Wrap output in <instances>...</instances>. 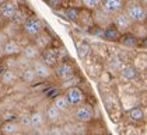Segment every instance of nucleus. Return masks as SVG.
Masks as SVG:
<instances>
[{
	"label": "nucleus",
	"mask_w": 147,
	"mask_h": 135,
	"mask_svg": "<svg viewBox=\"0 0 147 135\" xmlns=\"http://www.w3.org/2000/svg\"><path fill=\"white\" fill-rule=\"evenodd\" d=\"M17 120H18V123H20L23 130H31V112L20 114L17 117Z\"/></svg>",
	"instance_id": "cd10ccee"
},
{
	"label": "nucleus",
	"mask_w": 147,
	"mask_h": 135,
	"mask_svg": "<svg viewBox=\"0 0 147 135\" xmlns=\"http://www.w3.org/2000/svg\"><path fill=\"white\" fill-rule=\"evenodd\" d=\"M121 44L125 45V46H129V48H133V46L139 45V40L136 38L135 35H132V34H126V35H122Z\"/></svg>",
	"instance_id": "bb28decb"
},
{
	"label": "nucleus",
	"mask_w": 147,
	"mask_h": 135,
	"mask_svg": "<svg viewBox=\"0 0 147 135\" xmlns=\"http://www.w3.org/2000/svg\"><path fill=\"white\" fill-rule=\"evenodd\" d=\"M81 6L84 10H88L91 13H94L95 10L101 9L102 1L101 0H81Z\"/></svg>",
	"instance_id": "393cba45"
},
{
	"label": "nucleus",
	"mask_w": 147,
	"mask_h": 135,
	"mask_svg": "<svg viewBox=\"0 0 147 135\" xmlns=\"http://www.w3.org/2000/svg\"><path fill=\"white\" fill-rule=\"evenodd\" d=\"M52 104H53L62 114H65L69 108H71V106H70V103H69L67 97L65 96V93H60V94L55 96L53 100H52Z\"/></svg>",
	"instance_id": "412c9836"
},
{
	"label": "nucleus",
	"mask_w": 147,
	"mask_h": 135,
	"mask_svg": "<svg viewBox=\"0 0 147 135\" xmlns=\"http://www.w3.org/2000/svg\"><path fill=\"white\" fill-rule=\"evenodd\" d=\"M125 3L123 0H105V1H102V6L101 9L102 10H105L108 14H111V16H116V14H119V13H122L125 9Z\"/></svg>",
	"instance_id": "f8f14e48"
},
{
	"label": "nucleus",
	"mask_w": 147,
	"mask_h": 135,
	"mask_svg": "<svg viewBox=\"0 0 147 135\" xmlns=\"http://www.w3.org/2000/svg\"><path fill=\"white\" fill-rule=\"evenodd\" d=\"M53 41H55V38L51 35V34L48 33V31H44L42 34H39L35 40H32L31 42L41 51V52H44L45 49H48V48H51V46H53Z\"/></svg>",
	"instance_id": "9b49d317"
},
{
	"label": "nucleus",
	"mask_w": 147,
	"mask_h": 135,
	"mask_svg": "<svg viewBox=\"0 0 147 135\" xmlns=\"http://www.w3.org/2000/svg\"><path fill=\"white\" fill-rule=\"evenodd\" d=\"M0 135H1V128H0Z\"/></svg>",
	"instance_id": "c9c22d12"
},
{
	"label": "nucleus",
	"mask_w": 147,
	"mask_h": 135,
	"mask_svg": "<svg viewBox=\"0 0 147 135\" xmlns=\"http://www.w3.org/2000/svg\"><path fill=\"white\" fill-rule=\"evenodd\" d=\"M20 80L23 82L24 85H28V86H32V85H36L38 82H41L39 79L36 78L34 69L32 68H27L20 72Z\"/></svg>",
	"instance_id": "aec40b11"
},
{
	"label": "nucleus",
	"mask_w": 147,
	"mask_h": 135,
	"mask_svg": "<svg viewBox=\"0 0 147 135\" xmlns=\"http://www.w3.org/2000/svg\"><path fill=\"white\" fill-rule=\"evenodd\" d=\"M77 54H79L80 59H83V61H86L88 56H90V52H91V45L88 42H86V41H80L77 42Z\"/></svg>",
	"instance_id": "5701e85b"
},
{
	"label": "nucleus",
	"mask_w": 147,
	"mask_h": 135,
	"mask_svg": "<svg viewBox=\"0 0 147 135\" xmlns=\"http://www.w3.org/2000/svg\"><path fill=\"white\" fill-rule=\"evenodd\" d=\"M92 20H94V24L101 28V30H107L109 27H112V21H113V17L111 14H108L105 10L102 9H98L92 13Z\"/></svg>",
	"instance_id": "6e6552de"
},
{
	"label": "nucleus",
	"mask_w": 147,
	"mask_h": 135,
	"mask_svg": "<svg viewBox=\"0 0 147 135\" xmlns=\"http://www.w3.org/2000/svg\"><path fill=\"white\" fill-rule=\"evenodd\" d=\"M20 82V72L18 70H11V69H4L0 75V83L4 87H11L16 86Z\"/></svg>",
	"instance_id": "9d476101"
},
{
	"label": "nucleus",
	"mask_w": 147,
	"mask_h": 135,
	"mask_svg": "<svg viewBox=\"0 0 147 135\" xmlns=\"http://www.w3.org/2000/svg\"><path fill=\"white\" fill-rule=\"evenodd\" d=\"M81 28H84V30H92V27H94V20H92V13L88 10H84V9H81L80 10V16H79V21H77Z\"/></svg>",
	"instance_id": "6ab92c4d"
},
{
	"label": "nucleus",
	"mask_w": 147,
	"mask_h": 135,
	"mask_svg": "<svg viewBox=\"0 0 147 135\" xmlns=\"http://www.w3.org/2000/svg\"><path fill=\"white\" fill-rule=\"evenodd\" d=\"M112 25L119 31V33L122 34V35H126V34H129L130 31H132V28H133L135 24L130 21V18H129L123 11H122V13L113 16Z\"/></svg>",
	"instance_id": "0eeeda50"
},
{
	"label": "nucleus",
	"mask_w": 147,
	"mask_h": 135,
	"mask_svg": "<svg viewBox=\"0 0 147 135\" xmlns=\"http://www.w3.org/2000/svg\"><path fill=\"white\" fill-rule=\"evenodd\" d=\"M41 54H42V52H41L32 42H30L28 45H25L23 48V51H21V56H23L24 59L30 61L31 63L35 62V61H38V59L41 58Z\"/></svg>",
	"instance_id": "a211bd4d"
},
{
	"label": "nucleus",
	"mask_w": 147,
	"mask_h": 135,
	"mask_svg": "<svg viewBox=\"0 0 147 135\" xmlns=\"http://www.w3.org/2000/svg\"><path fill=\"white\" fill-rule=\"evenodd\" d=\"M129 115H130V118H133L136 121H140V120H143V111H142V108H133V110H130L129 111Z\"/></svg>",
	"instance_id": "c85d7f7f"
},
{
	"label": "nucleus",
	"mask_w": 147,
	"mask_h": 135,
	"mask_svg": "<svg viewBox=\"0 0 147 135\" xmlns=\"http://www.w3.org/2000/svg\"><path fill=\"white\" fill-rule=\"evenodd\" d=\"M140 45H142L143 48H147V38H144V40H143V41L140 42Z\"/></svg>",
	"instance_id": "473e14b6"
},
{
	"label": "nucleus",
	"mask_w": 147,
	"mask_h": 135,
	"mask_svg": "<svg viewBox=\"0 0 147 135\" xmlns=\"http://www.w3.org/2000/svg\"><path fill=\"white\" fill-rule=\"evenodd\" d=\"M81 76L79 75H74L73 78L67 79V80H63V82H60V87L63 91H66L69 89H73V87H79L80 85H81Z\"/></svg>",
	"instance_id": "4be33fe9"
},
{
	"label": "nucleus",
	"mask_w": 147,
	"mask_h": 135,
	"mask_svg": "<svg viewBox=\"0 0 147 135\" xmlns=\"http://www.w3.org/2000/svg\"><path fill=\"white\" fill-rule=\"evenodd\" d=\"M44 114H45L46 123L52 124V125H60L59 123H60V120H62L63 114L59 111L52 103H51V104H48V107L44 110Z\"/></svg>",
	"instance_id": "2eb2a0df"
},
{
	"label": "nucleus",
	"mask_w": 147,
	"mask_h": 135,
	"mask_svg": "<svg viewBox=\"0 0 147 135\" xmlns=\"http://www.w3.org/2000/svg\"><path fill=\"white\" fill-rule=\"evenodd\" d=\"M31 68L34 69L35 75H36V78L39 79L41 82H44V80H48V79H51L55 73H53V69L51 66H48V65H45L41 59H38V61H35V62H32V65H31Z\"/></svg>",
	"instance_id": "1a4fd4ad"
},
{
	"label": "nucleus",
	"mask_w": 147,
	"mask_h": 135,
	"mask_svg": "<svg viewBox=\"0 0 147 135\" xmlns=\"http://www.w3.org/2000/svg\"><path fill=\"white\" fill-rule=\"evenodd\" d=\"M7 41H9V37L4 34L3 28H0V46H3V45L7 42Z\"/></svg>",
	"instance_id": "2f4dec72"
},
{
	"label": "nucleus",
	"mask_w": 147,
	"mask_h": 135,
	"mask_svg": "<svg viewBox=\"0 0 147 135\" xmlns=\"http://www.w3.org/2000/svg\"><path fill=\"white\" fill-rule=\"evenodd\" d=\"M53 73L60 82L63 80H67V79L73 78L76 73V65L73 61H63V62H59L56 66L53 68Z\"/></svg>",
	"instance_id": "20e7f679"
},
{
	"label": "nucleus",
	"mask_w": 147,
	"mask_h": 135,
	"mask_svg": "<svg viewBox=\"0 0 147 135\" xmlns=\"http://www.w3.org/2000/svg\"><path fill=\"white\" fill-rule=\"evenodd\" d=\"M45 127H46V118L44 111H39V110L31 111V130L41 131Z\"/></svg>",
	"instance_id": "dca6fc26"
},
{
	"label": "nucleus",
	"mask_w": 147,
	"mask_h": 135,
	"mask_svg": "<svg viewBox=\"0 0 147 135\" xmlns=\"http://www.w3.org/2000/svg\"><path fill=\"white\" fill-rule=\"evenodd\" d=\"M48 135H65L63 130H62V125H52L48 131Z\"/></svg>",
	"instance_id": "c756f323"
},
{
	"label": "nucleus",
	"mask_w": 147,
	"mask_h": 135,
	"mask_svg": "<svg viewBox=\"0 0 147 135\" xmlns=\"http://www.w3.org/2000/svg\"><path fill=\"white\" fill-rule=\"evenodd\" d=\"M4 24H6V22L3 21V20H1V17H0V28H3V25H4Z\"/></svg>",
	"instance_id": "f704fd0d"
},
{
	"label": "nucleus",
	"mask_w": 147,
	"mask_h": 135,
	"mask_svg": "<svg viewBox=\"0 0 147 135\" xmlns=\"http://www.w3.org/2000/svg\"><path fill=\"white\" fill-rule=\"evenodd\" d=\"M4 59V55H3V46H0V62Z\"/></svg>",
	"instance_id": "72a5a7b5"
},
{
	"label": "nucleus",
	"mask_w": 147,
	"mask_h": 135,
	"mask_svg": "<svg viewBox=\"0 0 147 135\" xmlns=\"http://www.w3.org/2000/svg\"><path fill=\"white\" fill-rule=\"evenodd\" d=\"M45 65L48 66H51L52 69L56 66L57 63H59V56H57V48L56 46H51V48H48L45 49L42 54H41V58H39Z\"/></svg>",
	"instance_id": "ddd939ff"
},
{
	"label": "nucleus",
	"mask_w": 147,
	"mask_h": 135,
	"mask_svg": "<svg viewBox=\"0 0 147 135\" xmlns=\"http://www.w3.org/2000/svg\"><path fill=\"white\" fill-rule=\"evenodd\" d=\"M23 51V46L18 44L16 40H9L6 44L3 45V55L4 58H14V56H20Z\"/></svg>",
	"instance_id": "4468645a"
},
{
	"label": "nucleus",
	"mask_w": 147,
	"mask_h": 135,
	"mask_svg": "<svg viewBox=\"0 0 147 135\" xmlns=\"http://www.w3.org/2000/svg\"><path fill=\"white\" fill-rule=\"evenodd\" d=\"M123 13L130 18L133 24H143L147 21V9L137 1H127L125 4Z\"/></svg>",
	"instance_id": "f03ea898"
},
{
	"label": "nucleus",
	"mask_w": 147,
	"mask_h": 135,
	"mask_svg": "<svg viewBox=\"0 0 147 135\" xmlns=\"http://www.w3.org/2000/svg\"><path fill=\"white\" fill-rule=\"evenodd\" d=\"M45 30H46L45 21H44L39 16H36V14H31V16L28 17V20L24 22V25L21 27V33H23L30 41L35 40L39 34H42Z\"/></svg>",
	"instance_id": "f257e3e1"
},
{
	"label": "nucleus",
	"mask_w": 147,
	"mask_h": 135,
	"mask_svg": "<svg viewBox=\"0 0 147 135\" xmlns=\"http://www.w3.org/2000/svg\"><path fill=\"white\" fill-rule=\"evenodd\" d=\"M0 128H1V134L3 135H18L23 128L18 123V120H11V121H6V123L0 124Z\"/></svg>",
	"instance_id": "f3484780"
},
{
	"label": "nucleus",
	"mask_w": 147,
	"mask_h": 135,
	"mask_svg": "<svg viewBox=\"0 0 147 135\" xmlns=\"http://www.w3.org/2000/svg\"><path fill=\"white\" fill-rule=\"evenodd\" d=\"M122 75H123L126 79H132L136 75V72L132 66H126V68H123V70H122Z\"/></svg>",
	"instance_id": "7c9ffc66"
},
{
	"label": "nucleus",
	"mask_w": 147,
	"mask_h": 135,
	"mask_svg": "<svg viewBox=\"0 0 147 135\" xmlns=\"http://www.w3.org/2000/svg\"><path fill=\"white\" fill-rule=\"evenodd\" d=\"M80 10H81V9H77V7H71V6H69V7H66V9H65V17L67 18L69 21L77 22V21H79Z\"/></svg>",
	"instance_id": "a878e982"
},
{
	"label": "nucleus",
	"mask_w": 147,
	"mask_h": 135,
	"mask_svg": "<svg viewBox=\"0 0 147 135\" xmlns=\"http://www.w3.org/2000/svg\"><path fill=\"white\" fill-rule=\"evenodd\" d=\"M65 96L67 97L69 103L73 108L79 107L81 104H84L87 100V96H86V91L81 89V86L79 87H73V89H69L65 91Z\"/></svg>",
	"instance_id": "423d86ee"
},
{
	"label": "nucleus",
	"mask_w": 147,
	"mask_h": 135,
	"mask_svg": "<svg viewBox=\"0 0 147 135\" xmlns=\"http://www.w3.org/2000/svg\"><path fill=\"white\" fill-rule=\"evenodd\" d=\"M94 115H95V110H94V106L90 103H84L79 107L73 108V118L76 120V123L88 124L94 120Z\"/></svg>",
	"instance_id": "7ed1b4c3"
},
{
	"label": "nucleus",
	"mask_w": 147,
	"mask_h": 135,
	"mask_svg": "<svg viewBox=\"0 0 147 135\" xmlns=\"http://www.w3.org/2000/svg\"><path fill=\"white\" fill-rule=\"evenodd\" d=\"M104 38L105 40H108V41H112V42H116V41H121V38H122V34L119 33L115 27H109V28H107L105 31H104Z\"/></svg>",
	"instance_id": "b1692460"
},
{
	"label": "nucleus",
	"mask_w": 147,
	"mask_h": 135,
	"mask_svg": "<svg viewBox=\"0 0 147 135\" xmlns=\"http://www.w3.org/2000/svg\"><path fill=\"white\" fill-rule=\"evenodd\" d=\"M20 10V3L17 1H3L0 4V17L4 22L13 21L17 11Z\"/></svg>",
	"instance_id": "39448f33"
}]
</instances>
